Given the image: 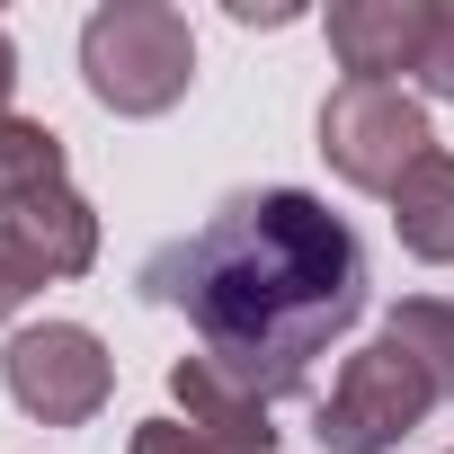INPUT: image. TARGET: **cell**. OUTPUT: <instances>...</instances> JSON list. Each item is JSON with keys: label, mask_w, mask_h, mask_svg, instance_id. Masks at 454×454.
Segmentation results:
<instances>
[{"label": "cell", "mask_w": 454, "mask_h": 454, "mask_svg": "<svg viewBox=\"0 0 454 454\" xmlns=\"http://www.w3.org/2000/svg\"><path fill=\"white\" fill-rule=\"evenodd\" d=\"M143 294L178 303L232 383L268 410L312 383V356L365 321V250L356 232L303 187L223 196L187 241L143 259Z\"/></svg>", "instance_id": "6da1fadb"}, {"label": "cell", "mask_w": 454, "mask_h": 454, "mask_svg": "<svg viewBox=\"0 0 454 454\" xmlns=\"http://www.w3.org/2000/svg\"><path fill=\"white\" fill-rule=\"evenodd\" d=\"M81 81L116 116H169L196 81V27L169 0H107L81 27Z\"/></svg>", "instance_id": "7a4b0ae2"}, {"label": "cell", "mask_w": 454, "mask_h": 454, "mask_svg": "<svg viewBox=\"0 0 454 454\" xmlns=\"http://www.w3.org/2000/svg\"><path fill=\"white\" fill-rule=\"evenodd\" d=\"M427 152H436L427 107H419L401 81H339V90L321 98V160H330L348 187L392 196Z\"/></svg>", "instance_id": "3957f363"}, {"label": "cell", "mask_w": 454, "mask_h": 454, "mask_svg": "<svg viewBox=\"0 0 454 454\" xmlns=\"http://www.w3.org/2000/svg\"><path fill=\"white\" fill-rule=\"evenodd\" d=\"M427 410H445V392L427 383V365L392 339L356 348L321 401V454H392Z\"/></svg>", "instance_id": "277c9868"}, {"label": "cell", "mask_w": 454, "mask_h": 454, "mask_svg": "<svg viewBox=\"0 0 454 454\" xmlns=\"http://www.w3.org/2000/svg\"><path fill=\"white\" fill-rule=\"evenodd\" d=\"M0 383H10V401L45 427H90L116 392V365L98 348V330L81 321H27L10 348H0Z\"/></svg>", "instance_id": "5b68a950"}, {"label": "cell", "mask_w": 454, "mask_h": 454, "mask_svg": "<svg viewBox=\"0 0 454 454\" xmlns=\"http://www.w3.org/2000/svg\"><path fill=\"white\" fill-rule=\"evenodd\" d=\"M436 36V0H339L330 10V54L348 81H392L419 72Z\"/></svg>", "instance_id": "8992f818"}, {"label": "cell", "mask_w": 454, "mask_h": 454, "mask_svg": "<svg viewBox=\"0 0 454 454\" xmlns=\"http://www.w3.org/2000/svg\"><path fill=\"white\" fill-rule=\"evenodd\" d=\"M169 401H178V419L205 427L214 445H232V454H277V410H268L250 383H232L214 356H178V365H169Z\"/></svg>", "instance_id": "52a82bcc"}, {"label": "cell", "mask_w": 454, "mask_h": 454, "mask_svg": "<svg viewBox=\"0 0 454 454\" xmlns=\"http://www.w3.org/2000/svg\"><path fill=\"white\" fill-rule=\"evenodd\" d=\"M0 232L45 268V286L98 268V214H90V196H72V178H63V187H36V196H19V205H0Z\"/></svg>", "instance_id": "ba28073f"}, {"label": "cell", "mask_w": 454, "mask_h": 454, "mask_svg": "<svg viewBox=\"0 0 454 454\" xmlns=\"http://www.w3.org/2000/svg\"><path fill=\"white\" fill-rule=\"evenodd\" d=\"M392 232L410 259L454 268V152H427L401 187H392Z\"/></svg>", "instance_id": "9c48e42d"}, {"label": "cell", "mask_w": 454, "mask_h": 454, "mask_svg": "<svg viewBox=\"0 0 454 454\" xmlns=\"http://www.w3.org/2000/svg\"><path fill=\"white\" fill-rule=\"evenodd\" d=\"M383 339L410 348V356L427 365V383L454 401V303H445V294H410V303H392V312H383Z\"/></svg>", "instance_id": "30bf717a"}, {"label": "cell", "mask_w": 454, "mask_h": 454, "mask_svg": "<svg viewBox=\"0 0 454 454\" xmlns=\"http://www.w3.org/2000/svg\"><path fill=\"white\" fill-rule=\"evenodd\" d=\"M36 187H63V134L36 116H0V205H19Z\"/></svg>", "instance_id": "8fae6325"}, {"label": "cell", "mask_w": 454, "mask_h": 454, "mask_svg": "<svg viewBox=\"0 0 454 454\" xmlns=\"http://www.w3.org/2000/svg\"><path fill=\"white\" fill-rule=\"evenodd\" d=\"M125 454H232V445H214V436H205V427H187V419H143Z\"/></svg>", "instance_id": "7c38bea8"}, {"label": "cell", "mask_w": 454, "mask_h": 454, "mask_svg": "<svg viewBox=\"0 0 454 454\" xmlns=\"http://www.w3.org/2000/svg\"><path fill=\"white\" fill-rule=\"evenodd\" d=\"M36 286H45V268H36V259H27V250L10 241V232H0V321H10V312H19V303H27Z\"/></svg>", "instance_id": "4fadbf2b"}, {"label": "cell", "mask_w": 454, "mask_h": 454, "mask_svg": "<svg viewBox=\"0 0 454 454\" xmlns=\"http://www.w3.org/2000/svg\"><path fill=\"white\" fill-rule=\"evenodd\" d=\"M419 90H427V98H454V10H436V36H427Z\"/></svg>", "instance_id": "5bb4252c"}, {"label": "cell", "mask_w": 454, "mask_h": 454, "mask_svg": "<svg viewBox=\"0 0 454 454\" xmlns=\"http://www.w3.org/2000/svg\"><path fill=\"white\" fill-rule=\"evenodd\" d=\"M10 90H19V45H10V27H0V116H10Z\"/></svg>", "instance_id": "9a60e30c"}]
</instances>
